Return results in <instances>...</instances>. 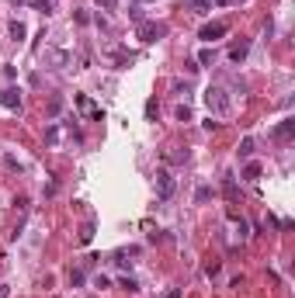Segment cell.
<instances>
[{
	"mask_svg": "<svg viewBox=\"0 0 295 298\" xmlns=\"http://www.w3.org/2000/svg\"><path fill=\"white\" fill-rule=\"evenodd\" d=\"M212 3H233V0H212Z\"/></svg>",
	"mask_w": 295,
	"mask_h": 298,
	"instance_id": "obj_30",
	"label": "cell"
},
{
	"mask_svg": "<svg viewBox=\"0 0 295 298\" xmlns=\"http://www.w3.org/2000/svg\"><path fill=\"white\" fill-rule=\"evenodd\" d=\"M177 122H191V108H188V104L177 108Z\"/></svg>",
	"mask_w": 295,
	"mask_h": 298,
	"instance_id": "obj_19",
	"label": "cell"
},
{
	"mask_svg": "<svg viewBox=\"0 0 295 298\" xmlns=\"http://www.w3.org/2000/svg\"><path fill=\"white\" fill-rule=\"evenodd\" d=\"M70 285H83V271H70Z\"/></svg>",
	"mask_w": 295,
	"mask_h": 298,
	"instance_id": "obj_24",
	"label": "cell"
},
{
	"mask_svg": "<svg viewBox=\"0 0 295 298\" xmlns=\"http://www.w3.org/2000/svg\"><path fill=\"white\" fill-rule=\"evenodd\" d=\"M24 3H28V7H35V10H45V14L52 10V0H24Z\"/></svg>",
	"mask_w": 295,
	"mask_h": 298,
	"instance_id": "obj_14",
	"label": "cell"
},
{
	"mask_svg": "<svg viewBox=\"0 0 295 298\" xmlns=\"http://www.w3.org/2000/svg\"><path fill=\"white\" fill-rule=\"evenodd\" d=\"M73 21L76 24H90V14L87 10H73Z\"/></svg>",
	"mask_w": 295,
	"mask_h": 298,
	"instance_id": "obj_21",
	"label": "cell"
},
{
	"mask_svg": "<svg viewBox=\"0 0 295 298\" xmlns=\"http://www.w3.org/2000/svg\"><path fill=\"white\" fill-rule=\"evenodd\" d=\"M122 288H125V292H139V285H136L132 278H122Z\"/></svg>",
	"mask_w": 295,
	"mask_h": 298,
	"instance_id": "obj_23",
	"label": "cell"
},
{
	"mask_svg": "<svg viewBox=\"0 0 295 298\" xmlns=\"http://www.w3.org/2000/svg\"><path fill=\"white\" fill-rule=\"evenodd\" d=\"M136 35H139V38H143L146 45H153V42H160V38L167 35V24H163V21H143Z\"/></svg>",
	"mask_w": 295,
	"mask_h": 298,
	"instance_id": "obj_2",
	"label": "cell"
},
{
	"mask_svg": "<svg viewBox=\"0 0 295 298\" xmlns=\"http://www.w3.org/2000/svg\"><path fill=\"white\" fill-rule=\"evenodd\" d=\"M191 7H195V10H205V7H209V0H191Z\"/></svg>",
	"mask_w": 295,
	"mask_h": 298,
	"instance_id": "obj_26",
	"label": "cell"
},
{
	"mask_svg": "<svg viewBox=\"0 0 295 298\" xmlns=\"http://www.w3.org/2000/svg\"><path fill=\"white\" fill-rule=\"evenodd\" d=\"M209 198H212V187H198V191H195V201H198V205H205Z\"/></svg>",
	"mask_w": 295,
	"mask_h": 298,
	"instance_id": "obj_16",
	"label": "cell"
},
{
	"mask_svg": "<svg viewBox=\"0 0 295 298\" xmlns=\"http://www.w3.org/2000/svg\"><path fill=\"white\" fill-rule=\"evenodd\" d=\"M59 111H63V97H59V94H56V97H52V101H49V108H45V115H49V118H56V115H59Z\"/></svg>",
	"mask_w": 295,
	"mask_h": 298,
	"instance_id": "obj_9",
	"label": "cell"
},
{
	"mask_svg": "<svg viewBox=\"0 0 295 298\" xmlns=\"http://www.w3.org/2000/svg\"><path fill=\"white\" fill-rule=\"evenodd\" d=\"M156 115H160V104H156V97H149V101H146V118H149V122H156Z\"/></svg>",
	"mask_w": 295,
	"mask_h": 298,
	"instance_id": "obj_13",
	"label": "cell"
},
{
	"mask_svg": "<svg viewBox=\"0 0 295 298\" xmlns=\"http://www.w3.org/2000/svg\"><path fill=\"white\" fill-rule=\"evenodd\" d=\"M45 143L52 146V143H59V129L56 125H49V132H45Z\"/></svg>",
	"mask_w": 295,
	"mask_h": 298,
	"instance_id": "obj_20",
	"label": "cell"
},
{
	"mask_svg": "<svg viewBox=\"0 0 295 298\" xmlns=\"http://www.w3.org/2000/svg\"><path fill=\"white\" fill-rule=\"evenodd\" d=\"M205 104H209L212 115H226V111H229V97H226L222 87H209V90H205Z\"/></svg>",
	"mask_w": 295,
	"mask_h": 298,
	"instance_id": "obj_1",
	"label": "cell"
},
{
	"mask_svg": "<svg viewBox=\"0 0 295 298\" xmlns=\"http://www.w3.org/2000/svg\"><path fill=\"white\" fill-rule=\"evenodd\" d=\"M292 136H295V118H282V125L275 129V139L278 143H289Z\"/></svg>",
	"mask_w": 295,
	"mask_h": 298,
	"instance_id": "obj_6",
	"label": "cell"
},
{
	"mask_svg": "<svg viewBox=\"0 0 295 298\" xmlns=\"http://www.w3.org/2000/svg\"><path fill=\"white\" fill-rule=\"evenodd\" d=\"M163 298H181V288H170V292H167Z\"/></svg>",
	"mask_w": 295,
	"mask_h": 298,
	"instance_id": "obj_29",
	"label": "cell"
},
{
	"mask_svg": "<svg viewBox=\"0 0 295 298\" xmlns=\"http://www.w3.org/2000/svg\"><path fill=\"white\" fill-rule=\"evenodd\" d=\"M247 52H250V42H236V45L229 49V63H243Z\"/></svg>",
	"mask_w": 295,
	"mask_h": 298,
	"instance_id": "obj_7",
	"label": "cell"
},
{
	"mask_svg": "<svg viewBox=\"0 0 295 298\" xmlns=\"http://www.w3.org/2000/svg\"><path fill=\"white\" fill-rule=\"evenodd\" d=\"M156 194H160L163 201L174 194V177H170V170H156Z\"/></svg>",
	"mask_w": 295,
	"mask_h": 298,
	"instance_id": "obj_3",
	"label": "cell"
},
{
	"mask_svg": "<svg viewBox=\"0 0 295 298\" xmlns=\"http://www.w3.org/2000/svg\"><path fill=\"white\" fill-rule=\"evenodd\" d=\"M0 104L10 108V111H21V94L14 87H7V90H0Z\"/></svg>",
	"mask_w": 295,
	"mask_h": 298,
	"instance_id": "obj_5",
	"label": "cell"
},
{
	"mask_svg": "<svg viewBox=\"0 0 295 298\" xmlns=\"http://www.w3.org/2000/svg\"><path fill=\"white\" fill-rule=\"evenodd\" d=\"M236 3H243V0H236Z\"/></svg>",
	"mask_w": 295,
	"mask_h": 298,
	"instance_id": "obj_31",
	"label": "cell"
},
{
	"mask_svg": "<svg viewBox=\"0 0 295 298\" xmlns=\"http://www.w3.org/2000/svg\"><path fill=\"white\" fill-rule=\"evenodd\" d=\"M243 177L247 180H261V163H247L243 166Z\"/></svg>",
	"mask_w": 295,
	"mask_h": 298,
	"instance_id": "obj_10",
	"label": "cell"
},
{
	"mask_svg": "<svg viewBox=\"0 0 295 298\" xmlns=\"http://www.w3.org/2000/svg\"><path fill=\"white\" fill-rule=\"evenodd\" d=\"M129 21H136V24H143L146 17H143V7H129Z\"/></svg>",
	"mask_w": 295,
	"mask_h": 298,
	"instance_id": "obj_18",
	"label": "cell"
},
{
	"mask_svg": "<svg viewBox=\"0 0 295 298\" xmlns=\"http://www.w3.org/2000/svg\"><path fill=\"white\" fill-rule=\"evenodd\" d=\"M3 163H7V166H10V170H21V163H17V159H14V156H10V152H7V156H3Z\"/></svg>",
	"mask_w": 295,
	"mask_h": 298,
	"instance_id": "obj_25",
	"label": "cell"
},
{
	"mask_svg": "<svg viewBox=\"0 0 295 298\" xmlns=\"http://www.w3.org/2000/svg\"><path fill=\"white\" fill-rule=\"evenodd\" d=\"M0 298H10V285H0Z\"/></svg>",
	"mask_w": 295,
	"mask_h": 298,
	"instance_id": "obj_28",
	"label": "cell"
},
{
	"mask_svg": "<svg viewBox=\"0 0 295 298\" xmlns=\"http://www.w3.org/2000/svg\"><path fill=\"white\" fill-rule=\"evenodd\" d=\"M222 191H226V198H236V180L226 177V180H222Z\"/></svg>",
	"mask_w": 295,
	"mask_h": 298,
	"instance_id": "obj_15",
	"label": "cell"
},
{
	"mask_svg": "<svg viewBox=\"0 0 295 298\" xmlns=\"http://www.w3.org/2000/svg\"><path fill=\"white\" fill-rule=\"evenodd\" d=\"M226 31H229V24H226V21H212V24H205V28H202V35H198V38L216 42V38H222V35H226Z\"/></svg>",
	"mask_w": 295,
	"mask_h": 298,
	"instance_id": "obj_4",
	"label": "cell"
},
{
	"mask_svg": "<svg viewBox=\"0 0 295 298\" xmlns=\"http://www.w3.org/2000/svg\"><path fill=\"white\" fill-rule=\"evenodd\" d=\"M97 3H101L104 10H115V3H118V0H97Z\"/></svg>",
	"mask_w": 295,
	"mask_h": 298,
	"instance_id": "obj_27",
	"label": "cell"
},
{
	"mask_svg": "<svg viewBox=\"0 0 295 298\" xmlns=\"http://www.w3.org/2000/svg\"><path fill=\"white\" fill-rule=\"evenodd\" d=\"M205 274H209V278L219 274V260H209V264H205Z\"/></svg>",
	"mask_w": 295,
	"mask_h": 298,
	"instance_id": "obj_22",
	"label": "cell"
},
{
	"mask_svg": "<svg viewBox=\"0 0 295 298\" xmlns=\"http://www.w3.org/2000/svg\"><path fill=\"white\" fill-rule=\"evenodd\" d=\"M236 152H240V159H250V156H254V139H243Z\"/></svg>",
	"mask_w": 295,
	"mask_h": 298,
	"instance_id": "obj_11",
	"label": "cell"
},
{
	"mask_svg": "<svg viewBox=\"0 0 295 298\" xmlns=\"http://www.w3.org/2000/svg\"><path fill=\"white\" fill-rule=\"evenodd\" d=\"M212 59H216V52H212V49H202L195 63H198V66H212Z\"/></svg>",
	"mask_w": 295,
	"mask_h": 298,
	"instance_id": "obj_12",
	"label": "cell"
},
{
	"mask_svg": "<svg viewBox=\"0 0 295 298\" xmlns=\"http://www.w3.org/2000/svg\"><path fill=\"white\" fill-rule=\"evenodd\" d=\"M90 239H94V222H87L80 229V243H90Z\"/></svg>",
	"mask_w": 295,
	"mask_h": 298,
	"instance_id": "obj_17",
	"label": "cell"
},
{
	"mask_svg": "<svg viewBox=\"0 0 295 298\" xmlns=\"http://www.w3.org/2000/svg\"><path fill=\"white\" fill-rule=\"evenodd\" d=\"M24 35H28V28H24L21 21H10V38H14V42H21Z\"/></svg>",
	"mask_w": 295,
	"mask_h": 298,
	"instance_id": "obj_8",
	"label": "cell"
}]
</instances>
